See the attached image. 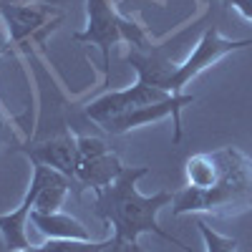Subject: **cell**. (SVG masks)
Segmentation results:
<instances>
[{
    "instance_id": "cell-18",
    "label": "cell",
    "mask_w": 252,
    "mask_h": 252,
    "mask_svg": "<svg viewBox=\"0 0 252 252\" xmlns=\"http://www.w3.org/2000/svg\"><path fill=\"white\" fill-rule=\"evenodd\" d=\"M5 124V116H3V106H0V126Z\"/></svg>"
},
{
    "instance_id": "cell-8",
    "label": "cell",
    "mask_w": 252,
    "mask_h": 252,
    "mask_svg": "<svg viewBox=\"0 0 252 252\" xmlns=\"http://www.w3.org/2000/svg\"><path fill=\"white\" fill-rule=\"evenodd\" d=\"M124 61L131 63V68L136 71V81H144L149 86L164 89L169 94V81H172L179 63H174L169 58L164 46H152L146 40L144 46H131L124 53Z\"/></svg>"
},
{
    "instance_id": "cell-9",
    "label": "cell",
    "mask_w": 252,
    "mask_h": 252,
    "mask_svg": "<svg viewBox=\"0 0 252 252\" xmlns=\"http://www.w3.org/2000/svg\"><path fill=\"white\" fill-rule=\"evenodd\" d=\"M28 157L31 161L46 164L73 182L76 159H78V136H73L71 131H63L61 136H53L43 144L33 146V149H28Z\"/></svg>"
},
{
    "instance_id": "cell-11",
    "label": "cell",
    "mask_w": 252,
    "mask_h": 252,
    "mask_svg": "<svg viewBox=\"0 0 252 252\" xmlns=\"http://www.w3.org/2000/svg\"><path fill=\"white\" fill-rule=\"evenodd\" d=\"M31 222L43 237L48 240H94L91 237V229L78 222L71 215H63V212H31Z\"/></svg>"
},
{
    "instance_id": "cell-13",
    "label": "cell",
    "mask_w": 252,
    "mask_h": 252,
    "mask_svg": "<svg viewBox=\"0 0 252 252\" xmlns=\"http://www.w3.org/2000/svg\"><path fill=\"white\" fill-rule=\"evenodd\" d=\"M111 242L109 240H48L43 245L46 252H101Z\"/></svg>"
},
{
    "instance_id": "cell-4",
    "label": "cell",
    "mask_w": 252,
    "mask_h": 252,
    "mask_svg": "<svg viewBox=\"0 0 252 252\" xmlns=\"http://www.w3.org/2000/svg\"><path fill=\"white\" fill-rule=\"evenodd\" d=\"M126 166L121 159L109 149L101 139L94 136H78V159H76V174H73V189L83 192V189H98L109 187Z\"/></svg>"
},
{
    "instance_id": "cell-17",
    "label": "cell",
    "mask_w": 252,
    "mask_h": 252,
    "mask_svg": "<svg viewBox=\"0 0 252 252\" xmlns=\"http://www.w3.org/2000/svg\"><path fill=\"white\" fill-rule=\"evenodd\" d=\"M126 252H144V250H141L136 242H131V245H126Z\"/></svg>"
},
{
    "instance_id": "cell-3",
    "label": "cell",
    "mask_w": 252,
    "mask_h": 252,
    "mask_svg": "<svg viewBox=\"0 0 252 252\" xmlns=\"http://www.w3.org/2000/svg\"><path fill=\"white\" fill-rule=\"evenodd\" d=\"M76 40L81 43L98 46L103 53V63H106V73L111 71V46L126 43V46H144L146 33L141 26L131 23L129 18H121L109 0H86V28L76 33Z\"/></svg>"
},
{
    "instance_id": "cell-2",
    "label": "cell",
    "mask_w": 252,
    "mask_h": 252,
    "mask_svg": "<svg viewBox=\"0 0 252 252\" xmlns=\"http://www.w3.org/2000/svg\"><path fill=\"white\" fill-rule=\"evenodd\" d=\"M217 174L207 189L184 187L174 192L172 215H215V217H237L252 209V159L237 146H222L215 152Z\"/></svg>"
},
{
    "instance_id": "cell-12",
    "label": "cell",
    "mask_w": 252,
    "mask_h": 252,
    "mask_svg": "<svg viewBox=\"0 0 252 252\" xmlns=\"http://www.w3.org/2000/svg\"><path fill=\"white\" fill-rule=\"evenodd\" d=\"M0 18L5 20L10 40L18 43V40L28 38L31 33H35L40 26L46 23L48 13L38 5H26V3H3L0 5Z\"/></svg>"
},
{
    "instance_id": "cell-10",
    "label": "cell",
    "mask_w": 252,
    "mask_h": 252,
    "mask_svg": "<svg viewBox=\"0 0 252 252\" xmlns=\"http://www.w3.org/2000/svg\"><path fill=\"white\" fill-rule=\"evenodd\" d=\"M38 187H40V179L33 172L31 189L26 192L23 202L18 204V209H13V212H8V215H0V237H3V245L8 247V252H18V250L31 247V240H28V220H31L33 204H35Z\"/></svg>"
},
{
    "instance_id": "cell-5",
    "label": "cell",
    "mask_w": 252,
    "mask_h": 252,
    "mask_svg": "<svg viewBox=\"0 0 252 252\" xmlns=\"http://www.w3.org/2000/svg\"><path fill=\"white\" fill-rule=\"evenodd\" d=\"M250 46V40H232V38H224L215 26L207 28L204 35L199 38L197 48L189 53V58L184 63H179L172 81H169V94H182L184 86L189 81H194L202 71H207L209 66H215L217 61H222L224 56L235 53V51H242Z\"/></svg>"
},
{
    "instance_id": "cell-15",
    "label": "cell",
    "mask_w": 252,
    "mask_h": 252,
    "mask_svg": "<svg viewBox=\"0 0 252 252\" xmlns=\"http://www.w3.org/2000/svg\"><path fill=\"white\" fill-rule=\"evenodd\" d=\"M101 252H126V245L116 242V240H114V235H111V242H109V247H106V250H101Z\"/></svg>"
},
{
    "instance_id": "cell-14",
    "label": "cell",
    "mask_w": 252,
    "mask_h": 252,
    "mask_svg": "<svg viewBox=\"0 0 252 252\" xmlns=\"http://www.w3.org/2000/svg\"><path fill=\"white\" fill-rule=\"evenodd\" d=\"M197 227H199V235L204 240V250L207 252H237V240L235 237H227V235L215 232V229L209 227L204 220H199Z\"/></svg>"
},
{
    "instance_id": "cell-7",
    "label": "cell",
    "mask_w": 252,
    "mask_h": 252,
    "mask_svg": "<svg viewBox=\"0 0 252 252\" xmlns=\"http://www.w3.org/2000/svg\"><path fill=\"white\" fill-rule=\"evenodd\" d=\"M194 101L192 94H174L166 101H159V103H149V106H139L129 114H124L109 124H103L101 129L106 134H114V136H121L131 129H139V126H146V124H154V121H161L164 116H172L174 119V144L182 139V109L189 106Z\"/></svg>"
},
{
    "instance_id": "cell-16",
    "label": "cell",
    "mask_w": 252,
    "mask_h": 252,
    "mask_svg": "<svg viewBox=\"0 0 252 252\" xmlns=\"http://www.w3.org/2000/svg\"><path fill=\"white\" fill-rule=\"evenodd\" d=\"M18 252H46V250H43V245H38V247H35V245H31V247H26V250H18Z\"/></svg>"
},
{
    "instance_id": "cell-19",
    "label": "cell",
    "mask_w": 252,
    "mask_h": 252,
    "mask_svg": "<svg viewBox=\"0 0 252 252\" xmlns=\"http://www.w3.org/2000/svg\"><path fill=\"white\" fill-rule=\"evenodd\" d=\"M3 3H20V0H0V5H3Z\"/></svg>"
},
{
    "instance_id": "cell-1",
    "label": "cell",
    "mask_w": 252,
    "mask_h": 252,
    "mask_svg": "<svg viewBox=\"0 0 252 252\" xmlns=\"http://www.w3.org/2000/svg\"><path fill=\"white\" fill-rule=\"evenodd\" d=\"M146 174H149V166H144V164L141 166H126L109 187L94 192L96 215L114 227V240L121 245H131L141 235H157L164 242H172L174 247L189 252V247L182 240L164 232L159 227V220H157L161 207L172 204L174 194L161 189V192H157L152 197H144L136 189L139 179H144Z\"/></svg>"
},
{
    "instance_id": "cell-6",
    "label": "cell",
    "mask_w": 252,
    "mask_h": 252,
    "mask_svg": "<svg viewBox=\"0 0 252 252\" xmlns=\"http://www.w3.org/2000/svg\"><path fill=\"white\" fill-rule=\"evenodd\" d=\"M174 94H166L164 89H157V86H149L144 81H136L131 89H121V91H109L98 96L96 101H91L86 106V116L91 121H96L98 126L109 124L124 114H129L139 106H149V103H159V101H166Z\"/></svg>"
},
{
    "instance_id": "cell-20",
    "label": "cell",
    "mask_w": 252,
    "mask_h": 252,
    "mask_svg": "<svg viewBox=\"0 0 252 252\" xmlns=\"http://www.w3.org/2000/svg\"><path fill=\"white\" fill-rule=\"evenodd\" d=\"M3 51H5V46H3V43H0V56H3Z\"/></svg>"
}]
</instances>
